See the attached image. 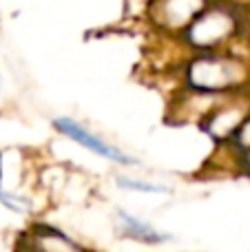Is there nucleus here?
Segmentation results:
<instances>
[{
    "label": "nucleus",
    "instance_id": "obj_9",
    "mask_svg": "<svg viewBox=\"0 0 250 252\" xmlns=\"http://www.w3.org/2000/svg\"><path fill=\"white\" fill-rule=\"evenodd\" d=\"M244 161H246V166L250 168V148H246V151H244Z\"/></svg>",
    "mask_w": 250,
    "mask_h": 252
},
{
    "label": "nucleus",
    "instance_id": "obj_2",
    "mask_svg": "<svg viewBox=\"0 0 250 252\" xmlns=\"http://www.w3.org/2000/svg\"><path fill=\"white\" fill-rule=\"evenodd\" d=\"M235 31V16L226 7L208 4L193 22L184 29L186 40L199 51H215L219 44L233 35Z\"/></svg>",
    "mask_w": 250,
    "mask_h": 252
},
{
    "label": "nucleus",
    "instance_id": "obj_4",
    "mask_svg": "<svg viewBox=\"0 0 250 252\" xmlns=\"http://www.w3.org/2000/svg\"><path fill=\"white\" fill-rule=\"evenodd\" d=\"M208 4V0H153L151 16L164 29L184 31Z\"/></svg>",
    "mask_w": 250,
    "mask_h": 252
},
{
    "label": "nucleus",
    "instance_id": "obj_5",
    "mask_svg": "<svg viewBox=\"0 0 250 252\" xmlns=\"http://www.w3.org/2000/svg\"><path fill=\"white\" fill-rule=\"evenodd\" d=\"M115 221H118L120 237L133 239V241H137V244L162 246V244H166V241L173 239V235H168V232H162L159 228H155L153 223L144 221V219L135 217V215L126 213V210H118V215H115Z\"/></svg>",
    "mask_w": 250,
    "mask_h": 252
},
{
    "label": "nucleus",
    "instance_id": "obj_10",
    "mask_svg": "<svg viewBox=\"0 0 250 252\" xmlns=\"http://www.w3.org/2000/svg\"><path fill=\"white\" fill-rule=\"evenodd\" d=\"M0 188H2V155H0Z\"/></svg>",
    "mask_w": 250,
    "mask_h": 252
},
{
    "label": "nucleus",
    "instance_id": "obj_1",
    "mask_svg": "<svg viewBox=\"0 0 250 252\" xmlns=\"http://www.w3.org/2000/svg\"><path fill=\"white\" fill-rule=\"evenodd\" d=\"M244 80V66L235 58L217 51H202L186 69V82L190 91L202 95H219L239 87Z\"/></svg>",
    "mask_w": 250,
    "mask_h": 252
},
{
    "label": "nucleus",
    "instance_id": "obj_7",
    "mask_svg": "<svg viewBox=\"0 0 250 252\" xmlns=\"http://www.w3.org/2000/svg\"><path fill=\"white\" fill-rule=\"evenodd\" d=\"M118 186L122 190L131 192H149V195H159V192H168L171 188L164 184H155L151 179H137V177H118Z\"/></svg>",
    "mask_w": 250,
    "mask_h": 252
},
{
    "label": "nucleus",
    "instance_id": "obj_8",
    "mask_svg": "<svg viewBox=\"0 0 250 252\" xmlns=\"http://www.w3.org/2000/svg\"><path fill=\"white\" fill-rule=\"evenodd\" d=\"M0 204H2L4 208L13 210V213H20V215L29 213V210L33 208L29 197L18 195V192H11V190H4V188H0Z\"/></svg>",
    "mask_w": 250,
    "mask_h": 252
},
{
    "label": "nucleus",
    "instance_id": "obj_3",
    "mask_svg": "<svg viewBox=\"0 0 250 252\" xmlns=\"http://www.w3.org/2000/svg\"><path fill=\"white\" fill-rule=\"evenodd\" d=\"M53 126H56L58 133H62L64 137H69L71 142L80 144V146L87 148V151L95 153V155L102 157V159L113 161V164H118V166H137L135 157H131L128 153H124L122 148L115 146V144L106 142L104 137H100V135H95L93 130H89L87 126L80 124L78 120H73V118H56L53 120Z\"/></svg>",
    "mask_w": 250,
    "mask_h": 252
},
{
    "label": "nucleus",
    "instance_id": "obj_6",
    "mask_svg": "<svg viewBox=\"0 0 250 252\" xmlns=\"http://www.w3.org/2000/svg\"><path fill=\"white\" fill-rule=\"evenodd\" d=\"M248 113L250 111H244V106H219V109L211 111L204 126H206V130L211 133L213 139L230 142L235 137V133L239 130L242 122L248 118Z\"/></svg>",
    "mask_w": 250,
    "mask_h": 252
}]
</instances>
